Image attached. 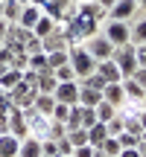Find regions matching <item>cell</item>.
Masks as SVG:
<instances>
[{
  "label": "cell",
  "mask_w": 146,
  "mask_h": 157,
  "mask_svg": "<svg viewBox=\"0 0 146 157\" xmlns=\"http://www.w3.org/2000/svg\"><path fill=\"white\" fill-rule=\"evenodd\" d=\"M94 157H105V154H102V151H99V148H96V151H94Z\"/></svg>",
  "instance_id": "48"
},
{
  "label": "cell",
  "mask_w": 146,
  "mask_h": 157,
  "mask_svg": "<svg viewBox=\"0 0 146 157\" xmlns=\"http://www.w3.org/2000/svg\"><path fill=\"white\" fill-rule=\"evenodd\" d=\"M129 41L132 44H146V17H140V21L135 23V26H132V32H129Z\"/></svg>",
  "instance_id": "21"
},
{
  "label": "cell",
  "mask_w": 146,
  "mask_h": 157,
  "mask_svg": "<svg viewBox=\"0 0 146 157\" xmlns=\"http://www.w3.org/2000/svg\"><path fill=\"white\" fill-rule=\"evenodd\" d=\"M53 99L64 102V105H76L79 102V82H59L53 90Z\"/></svg>",
  "instance_id": "7"
},
{
  "label": "cell",
  "mask_w": 146,
  "mask_h": 157,
  "mask_svg": "<svg viewBox=\"0 0 146 157\" xmlns=\"http://www.w3.org/2000/svg\"><path fill=\"white\" fill-rule=\"evenodd\" d=\"M102 99V90H94V87H85V84H79V105L85 108H96Z\"/></svg>",
  "instance_id": "14"
},
{
  "label": "cell",
  "mask_w": 146,
  "mask_h": 157,
  "mask_svg": "<svg viewBox=\"0 0 146 157\" xmlns=\"http://www.w3.org/2000/svg\"><path fill=\"white\" fill-rule=\"evenodd\" d=\"M41 15H44V12H41V6H38V3H23V6H21V12H18V21H15V23L32 32L35 21H38Z\"/></svg>",
  "instance_id": "9"
},
{
  "label": "cell",
  "mask_w": 146,
  "mask_h": 157,
  "mask_svg": "<svg viewBox=\"0 0 146 157\" xmlns=\"http://www.w3.org/2000/svg\"><path fill=\"white\" fill-rule=\"evenodd\" d=\"M23 78V70H15V67H6L3 73H0V87L3 90H12L18 82Z\"/></svg>",
  "instance_id": "17"
},
{
  "label": "cell",
  "mask_w": 146,
  "mask_h": 157,
  "mask_svg": "<svg viewBox=\"0 0 146 157\" xmlns=\"http://www.w3.org/2000/svg\"><path fill=\"white\" fill-rule=\"evenodd\" d=\"M137 0H117V3L108 9V17L111 21H129V17H135L137 15Z\"/></svg>",
  "instance_id": "8"
},
{
  "label": "cell",
  "mask_w": 146,
  "mask_h": 157,
  "mask_svg": "<svg viewBox=\"0 0 146 157\" xmlns=\"http://www.w3.org/2000/svg\"><path fill=\"white\" fill-rule=\"evenodd\" d=\"M67 140H70L73 148H76V146H88V128H73V131H67Z\"/></svg>",
  "instance_id": "26"
},
{
  "label": "cell",
  "mask_w": 146,
  "mask_h": 157,
  "mask_svg": "<svg viewBox=\"0 0 146 157\" xmlns=\"http://www.w3.org/2000/svg\"><path fill=\"white\" fill-rule=\"evenodd\" d=\"M99 151L105 154V157H117V154H120V143H117V137H105V140H102V146H99Z\"/></svg>",
  "instance_id": "28"
},
{
  "label": "cell",
  "mask_w": 146,
  "mask_h": 157,
  "mask_svg": "<svg viewBox=\"0 0 146 157\" xmlns=\"http://www.w3.org/2000/svg\"><path fill=\"white\" fill-rule=\"evenodd\" d=\"M56 151H59V157H64V154H73V146H70V140H67V137L56 140Z\"/></svg>",
  "instance_id": "35"
},
{
  "label": "cell",
  "mask_w": 146,
  "mask_h": 157,
  "mask_svg": "<svg viewBox=\"0 0 146 157\" xmlns=\"http://www.w3.org/2000/svg\"><path fill=\"white\" fill-rule=\"evenodd\" d=\"M123 90H126V99H143L146 96V90L135 82V78H123Z\"/></svg>",
  "instance_id": "22"
},
{
  "label": "cell",
  "mask_w": 146,
  "mask_h": 157,
  "mask_svg": "<svg viewBox=\"0 0 146 157\" xmlns=\"http://www.w3.org/2000/svg\"><path fill=\"white\" fill-rule=\"evenodd\" d=\"M62 64H67V50H53V52H47V67H50V70L62 67Z\"/></svg>",
  "instance_id": "25"
},
{
  "label": "cell",
  "mask_w": 146,
  "mask_h": 157,
  "mask_svg": "<svg viewBox=\"0 0 146 157\" xmlns=\"http://www.w3.org/2000/svg\"><path fill=\"white\" fill-rule=\"evenodd\" d=\"M0 134H9V113H0Z\"/></svg>",
  "instance_id": "42"
},
{
  "label": "cell",
  "mask_w": 146,
  "mask_h": 157,
  "mask_svg": "<svg viewBox=\"0 0 146 157\" xmlns=\"http://www.w3.org/2000/svg\"><path fill=\"white\" fill-rule=\"evenodd\" d=\"M38 93H53L56 90V84H59V78L53 76V70H44V73H38Z\"/></svg>",
  "instance_id": "19"
},
{
  "label": "cell",
  "mask_w": 146,
  "mask_h": 157,
  "mask_svg": "<svg viewBox=\"0 0 146 157\" xmlns=\"http://www.w3.org/2000/svg\"><path fill=\"white\" fill-rule=\"evenodd\" d=\"M62 137H67V128H64V122H56V119H50V134H47V140H62Z\"/></svg>",
  "instance_id": "31"
},
{
  "label": "cell",
  "mask_w": 146,
  "mask_h": 157,
  "mask_svg": "<svg viewBox=\"0 0 146 157\" xmlns=\"http://www.w3.org/2000/svg\"><path fill=\"white\" fill-rule=\"evenodd\" d=\"M140 125H143V128H146V108H143V111H140Z\"/></svg>",
  "instance_id": "46"
},
{
  "label": "cell",
  "mask_w": 146,
  "mask_h": 157,
  "mask_svg": "<svg viewBox=\"0 0 146 157\" xmlns=\"http://www.w3.org/2000/svg\"><path fill=\"white\" fill-rule=\"evenodd\" d=\"M143 108H146V96H143Z\"/></svg>",
  "instance_id": "50"
},
{
  "label": "cell",
  "mask_w": 146,
  "mask_h": 157,
  "mask_svg": "<svg viewBox=\"0 0 146 157\" xmlns=\"http://www.w3.org/2000/svg\"><path fill=\"white\" fill-rule=\"evenodd\" d=\"M23 52H26V56H38V52H44V47H41V38L29 35L26 44H23Z\"/></svg>",
  "instance_id": "30"
},
{
  "label": "cell",
  "mask_w": 146,
  "mask_h": 157,
  "mask_svg": "<svg viewBox=\"0 0 146 157\" xmlns=\"http://www.w3.org/2000/svg\"><path fill=\"white\" fill-rule=\"evenodd\" d=\"M26 70H32V73H44L47 67V52H38V56H29L26 58Z\"/></svg>",
  "instance_id": "24"
},
{
  "label": "cell",
  "mask_w": 146,
  "mask_h": 157,
  "mask_svg": "<svg viewBox=\"0 0 146 157\" xmlns=\"http://www.w3.org/2000/svg\"><path fill=\"white\" fill-rule=\"evenodd\" d=\"M129 21H111V17H105V26H102V35H105L108 41H111L114 47H123V44H132L129 41Z\"/></svg>",
  "instance_id": "4"
},
{
  "label": "cell",
  "mask_w": 146,
  "mask_h": 157,
  "mask_svg": "<svg viewBox=\"0 0 146 157\" xmlns=\"http://www.w3.org/2000/svg\"><path fill=\"white\" fill-rule=\"evenodd\" d=\"M64 157H73V154H64Z\"/></svg>",
  "instance_id": "51"
},
{
  "label": "cell",
  "mask_w": 146,
  "mask_h": 157,
  "mask_svg": "<svg viewBox=\"0 0 146 157\" xmlns=\"http://www.w3.org/2000/svg\"><path fill=\"white\" fill-rule=\"evenodd\" d=\"M82 47H85V50H88L91 56L96 58V61H105V58H111V52H114V44H111V41H108V38H105L102 32L91 35V38L85 41Z\"/></svg>",
  "instance_id": "6"
},
{
  "label": "cell",
  "mask_w": 146,
  "mask_h": 157,
  "mask_svg": "<svg viewBox=\"0 0 146 157\" xmlns=\"http://www.w3.org/2000/svg\"><path fill=\"white\" fill-rule=\"evenodd\" d=\"M117 157H140V151H137V148H120Z\"/></svg>",
  "instance_id": "43"
},
{
  "label": "cell",
  "mask_w": 146,
  "mask_h": 157,
  "mask_svg": "<svg viewBox=\"0 0 146 157\" xmlns=\"http://www.w3.org/2000/svg\"><path fill=\"white\" fill-rule=\"evenodd\" d=\"M105 137H108V131H105V122H99V119H96V122H94V125L88 128V146L99 148Z\"/></svg>",
  "instance_id": "16"
},
{
  "label": "cell",
  "mask_w": 146,
  "mask_h": 157,
  "mask_svg": "<svg viewBox=\"0 0 146 157\" xmlns=\"http://www.w3.org/2000/svg\"><path fill=\"white\" fill-rule=\"evenodd\" d=\"M53 105H56L53 93H38V96H35V102H32V108L38 113H44V117H50V113H53Z\"/></svg>",
  "instance_id": "18"
},
{
  "label": "cell",
  "mask_w": 146,
  "mask_h": 157,
  "mask_svg": "<svg viewBox=\"0 0 146 157\" xmlns=\"http://www.w3.org/2000/svg\"><path fill=\"white\" fill-rule=\"evenodd\" d=\"M102 99L108 102V105L120 108L126 102V90H123V82H108L105 87H102Z\"/></svg>",
  "instance_id": "10"
},
{
  "label": "cell",
  "mask_w": 146,
  "mask_h": 157,
  "mask_svg": "<svg viewBox=\"0 0 146 157\" xmlns=\"http://www.w3.org/2000/svg\"><path fill=\"white\" fill-rule=\"evenodd\" d=\"M94 122H96V113H94V108H85V122H82V125H85V128H91Z\"/></svg>",
  "instance_id": "40"
},
{
  "label": "cell",
  "mask_w": 146,
  "mask_h": 157,
  "mask_svg": "<svg viewBox=\"0 0 146 157\" xmlns=\"http://www.w3.org/2000/svg\"><path fill=\"white\" fill-rule=\"evenodd\" d=\"M53 26H56V21L47 17V15H41L38 21H35V26H32V35H35V38H47V35L53 32Z\"/></svg>",
  "instance_id": "20"
},
{
  "label": "cell",
  "mask_w": 146,
  "mask_h": 157,
  "mask_svg": "<svg viewBox=\"0 0 146 157\" xmlns=\"http://www.w3.org/2000/svg\"><path fill=\"white\" fill-rule=\"evenodd\" d=\"M137 6H140V9H146V0H137Z\"/></svg>",
  "instance_id": "47"
},
{
  "label": "cell",
  "mask_w": 146,
  "mask_h": 157,
  "mask_svg": "<svg viewBox=\"0 0 146 157\" xmlns=\"http://www.w3.org/2000/svg\"><path fill=\"white\" fill-rule=\"evenodd\" d=\"M67 64L73 67L76 78H85V76H91L96 70V58L91 56L82 44H76V47H70V50H67Z\"/></svg>",
  "instance_id": "1"
},
{
  "label": "cell",
  "mask_w": 146,
  "mask_h": 157,
  "mask_svg": "<svg viewBox=\"0 0 146 157\" xmlns=\"http://www.w3.org/2000/svg\"><path fill=\"white\" fill-rule=\"evenodd\" d=\"M105 131H108V137H117L120 131H123V119H120V117H111L105 122Z\"/></svg>",
  "instance_id": "34"
},
{
  "label": "cell",
  "mask_w": 146,
  "mask_h": 157,
  "mask_svg": "<svg viewBox=\"0 0 146 157\" xmlns=\"http://www.w3.org/2000/svg\"><path fill=\"white\" fill-rule=\"evenodd\" d=\"M18 157H44L41 154V140L38 137H23L21 140V146H18Z\"/></svg>",
  "instance_id": "12"
},
{
  "label": "cell",
  "mask_w": 146,
  "mask_h": 157,
  "mask_svg": "<svg viewBox=\"0 0 146 157\" xmlns=\"http://www.w3.org/2000/svg\"><path fill=\"white\" fill-rule=\"evenodd\" d=\"M53 76H56L59 82H79V78H76V73H73V67H70V64H62V67H56V70H53Z\"/></svg>",
  "instance_id": "29"
},
{
  "label": "cell",
  "mask_w": 146,
  "mask_h": 157,
  "mask_svg": "<svg viewBox=\"0 0 146 157\" xmlns=\"http://www.w3.org/2000/svg\"><path fill=\"white\" fill-rule=\"evenodd\" d=\"M67 113H70V105H64V102H56V105H53L50 119H56V122H64V119H67Z\"/></svg>",
  "instance_id": "32"
},
{
  "label": "cell",
  "mask_w": 146,
  "mask_h": 157,
  "mask_svg": "<svg viewBox=\"0 0 146 157\" xmlns=\"http://www.w3.org/2000/svg\"><path fill=\"white\" fill-rule=\"evenodd\" d=\"M129 78H135V82H137V84H140V87L146 90V67H137V70H135V73H132Z\"/></svg>",
  "instance_id": "39"
},
{
  "label": "cell",
  "mask_w": 146,
  "mask_h": 157,
  "mask_svg": "<svg viewBox=\"0 0 146 157\" xmlns=\"http://www.w3.org/2000/svg\"><path fill=\"white\" fill-rule=\"evenodd\" d=\"M117 143H120V148H135L137 146V134H132V131H120Z\"/></svg>",
  "instance_id": "33"
},
{
  "label": "cell",
  "mask_w": 146,
  "mask_h": 157,
  "mask_svg": "<svg viewBox=\"0 0 146 157\" xmlns=\"http://www.w3.org/2000/svg\"><path fill=\"white\" fill-rule=\"evenodd\" d=\"M94 3H99V6H102V9H111V6H114V3H117V0H94Z\"/></svg>",
  "instance_id": "45"
},
{
  "label": "cell",
  "mask_w": 146,
  "mask_h": 157,
  "mask_svg": "<svg viewBox=\"0 0 146 157\" xmlns=\"http://www.w3.org/2000/svg\"><path fill=\"white\" fill-rule=\"evenodd\" d=\"M79 84H85V87H94V90H102V87H105V78H102L99 73H96V70H94V73H91V76H85V78H79Z\"/></svg>",
  "instance_id": "27"
},
{
  "label": "cell",
  "mask_w": 146,
  "mask_h": 157,
  "mask_svg": "<svg viewBox=\"0 0 146 157\" xmlns=\"http://www.w3.org/2000/svg\"><path fill=\"white\" fill-rule=\"evenodd\" d=\"M23 119H26L29 134H32V137H38V140H47V134H50V117L38 113L35 108H23Z\"/></svg>",
  "instance_id": "5"
},
{
  "label": "cell",
  "mask_w": 146,
  "mask_h": 157,
  "mask_svg": "<svg viewBox=\"0 0 146 157\" xmlns=\"http://www.w3.org/2000/svg\"><path fill=\"white\" fill-rule=\"evenodd\" d=\"M18 146L21 140L15 134H0V157H18Z\"/></svg>",
  "instance_id": "15"
},
{
  "label": "cell",
  "mask_w": 146,
  "mask_h": 157,
  "mask_svg": "<svg viewBox=\"0 0 146 157\" xmlns=\"http://www.w3.org/2000/svg\"><path fill=\"white\" fill-rule=\"evenodd\" d=\"M94 113H96V119H99V122H108L111 117H117V108H114V105H108L105 99H99V105L94 108Z\"/></svg>",
  "instance_id": "23"
},
{
  "label": "cell",
  "mask_w": 146,
  "mask_h": 157,
  "mask_svg": "<svg viewBox=\"0 0 146 157\" xmlns=\"http://www.w3.org/2000/svg\"><path fill=\"white\" fill-rule=\"evenodd\" d=\"M6 29H9V21L0 17V44H3V38H6Z\"/></svg>",
  "instance_id": "44"
},
{
  "label": "cell",
  "mask_w": 146,
  "mask_h": 157,
  "mask_svg": "<svg viewBox=\"0 0 146 157\" xmlns=\"http://www.w3.org/2000/svg\"><path fill=\"white\" fill-rule=\"evenodd\" d=\"M73 3H91V0H73Z\"/></svg>",
  "instance_id": "49"
},
{
  "label": "cell",
  "mask_w": 146,
  "mask_h": 157,
  "mask_svg": "<svg viewBox=\"0 0 146 157\" xmlns=\"http://www.w3.org/2000/svg\"><path fill=\"white\" fill-rule=\"evenodd\" d=\"M38 82V78H35ZM32 78H21V82L15 84V87L9 90V96H12V105L15 108H32V102H35V96H38V84H35Z\"/></svg>",
  "instance_id": "2"
},
{
  "label": "cell",
  "mask_w": 146,
  "mask_h": 157,
  "mask_svg": "<svg viewBox=\"0 0 146 157\" xmlns=\"http://www.w3.org/2000/svg\"><path fill=\"white\" fill-rule=\"evenodd\" d=\"M135 148L140 151V157H146V128L140 131V137H137V146H135Z\"/></svg>",
  "instance_id": "41"
},
{
  "label": "cell",
  "mask_w": 146,
  "mask_h": 157,
  "mask_svg": "<svg viewBox=\"0 0 146 157\" xmlns=\"http://www.w3.org/2000/svg\"><path fill=\"white\" fill-rule=\"evenodd\" d=\"M135 58H137V67H146V44L135 47Z\"/></svg>",
  "instance_id": "38"
},
{
  "label": "cell",
  "mask_w": 146,
  "mask_h": 157,
  "mask_svg": "<svg viewBox=\"0 0 146 157\" xmlns=\"http://www.w3.org/2000/svg\"><path fill=\"white\" fill-rule=\"evenodd\" d=\"M94 151H96L94 146H76L73 148V157H94Z\"/></svg>",
  "instance_id": "37"
},
{
  "label": "cell",
  "mask_w": 146,
  "mask_h": 157,
  "mask_svg": "<svg viewBox=\"0 0 146 157\" xmlns=\"http://www.w3.org/2000/svg\"><path fill=\"white\" fill-rule=\"evenodd\" d=\"M9 108H12V96H9V90L0 87V113H6Z\"/></svg>",
  "instance_id": "36"
},
{
  "label": "cell",
  "mask_w": 146,
  "mask_h": 157,
  "mask_svg": "<svg viewBox=\"0 0 146 157\" xmlns=\"http://www.w3.org/2000/svg\"><path fill=\"white\" fill-rule=\"evenodd\" d=\"M41 47H44V52H53V50H70L67 38H64L62 32H56V29H53L47 38H41Z\"/></svg>",
  "instance_id": "13"
},
{
  "label": "cell",
  "mask_w": 146,
  "mask_h": 157,
  "mask_svg": "<svg viewBox=\"0 0 146 157\" xmlns=\"http://www.w3.org/2000/svg\"><path fill=\"white\" fill-rule=\"evenodd\" d=\"M96 73H99L105 82H123V73L114 64V58H105V61H96Z\"/></svg>",
  "instance_id": "11"
},
{
  "label": "cell",
  "mask_w": 146,
  "mask_h": 157,
  "mask_svg": "<svg viewBox=\"0 0 146 157\" xmlns=\"http://www.w3.org/2000/svg\"><path fill=\"white\" fill-rule=\"evenodd\" d=\"M114 64L120 67V73H123V78H129L132 73L137 70V58H135V44H123V47H114L111 52Z\"/></svg>",
  "instance_id": "3"
}]
</instances>
